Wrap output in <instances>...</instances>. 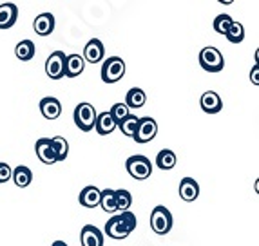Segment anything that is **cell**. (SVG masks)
Returning <instances> with one entry per match:
<instances>
[{
    "label": "cell",
    "instance_id": "d4e9b609",
    "mask_svg": "<svg viewBox=\"0 0 259 246\" xmlns=\"http://www.w3.org/2000/svg\"><path fill=\"white\" fill-rule=\"evenodd\" d=\"M51 145H53V151H55L56 161H64L69 156V143H67L65 138L55 136V138H51Z\"/></svg>",
    "mask_w": 259,
    "mask_h": 246
},
{
    "label": "cell",
    "instance_id": "8992f818",
    "mask_svg": "<svg viewBox=\"0 0 259 246\" xmlns=\"http://www.w3.org/2000/svg\"><path fill=\"white\" fill-rule=\"evenodd\" d=\"M123 74H125V62L120 57H109L102 65V80L105 83L120 82Z\"/></svg>",
    "mask_w": 259,
    "mask_h": 246
},
{
    "label": "cell",
    "instance_id": "83f0119b",
    "mask_svg": "<svg viewBox=\"0 0 259 246\" xmlns=\"http://www.w3.org/2000/svg\"><path fill=\"white\" fill-rule=\"evenodd\" d=\"M138 120H140L138 116L129 114V116H127L125 120L118 125V127H120V130H121V134H125L127 138H133L134 132H136V129H138Z\"/></svg>",
    "mask_w": 259,
    "mask_h": 246
},
{
    "label": "cell",
    "instance_id": "30bf717a",
    "mask_svg": "<svg viewBox=\"0 0 259 246\" xmlns=\"http://www.w3.org/2000/svg\"><path fill=\"white\" fill-rule=\"evenodd\" d=\"M85 69V62H83L82 55L73 53V55H65V64H64V76L67 78H76L83 73Z\"/></svg>",
    "mask_w": 259,
    "mask_h": 246
},
{
    "label": "cell",
    "instance_id": "6da1fadb",
    "mask_svg": "<svg viewBox=\"0 0 259 246\" xmlns=\"http://www.w3.org/2000/svg\"><path fill=\"white\" fill-rule=\"evenodd\" d=\"M136 225H138V221H136V216H134L133 212L131 210L121 212V214L112 216L111 219L107 221L105 233H107V237L121 241V239H125L127 235L136 228Z\"/></svg>",
    "mask_w": 259,
    "mask_h": 246
},
{
    "label": "cell",
    "instance_id": "f1b7e54d",
    "mask_svg": "<svg viewBox=\"0 0 259 246\" xmlns=\"http://www.w3.org/2000/svg\"><path fill=\"white\" fill-rule=\"evenodd\" d=\"M232 22L234 20H232V17H230V15H227V13L218 15V17L214 18V31L225 36V33H227V31H229V27L232 26Z\"/></svg>",
    "mask_w": 259,
    "mask_h": 246
},
{
    "label": "cell",
    "instance_id": "4dcf8cb0",
    "mask_svg": "<svg viewBox=\"0 0 259 246\" xmlns=\"http://www.w3.org/2000/svg\"><path fill=\"white\" fill-rule=\"evenodd\" d=\"M11 174H13V169L8 163L0 161V183H8L11 179Z\"/></svg>",
    "mask_w": 259,
    "mask_h": 246
},
{
    "label": "cell",
    "instance_id": "52a82bcc",
    "mask_svg": "<svg viewBox=\"0 0 259 246\" xmlns=\"http://www.w3.org/2000/svg\"><path fill=\"white\" fill-rule=\"evenodd\" d=\"M156 134H158V123H156V120L151 116H143L138 120V129L134 132L133 139L136 143H149L156 138Z\"/></svg>",
    "mask_w": 259,
    "mask_h": 246
},
{
    "label": "cell",
    "instance_id": "277c9868",
    "mask_svg": "<svg viewBox=\"0 0 259 246\" xmlns=\"http://www.w3.org/2000/svg\"><path fill=\"white\" fill-rule=\"evenodd\" d=\"M199 65L201 69L208 71V73H220L225 67V58L218 47H203L199 51Z\"/></svg>",
    "mask_w": 259,
    "mask_h": 246
},
{
    "label": "cell",
    "instance_id": "3957f363",
    "mask_svg": "<svg viewBox=\"0 0 259 246\" xmlns=\"http://www.w3.org/2000/svg\"><path fill=\"white\" fill-rule=\"evenodd\" d=\"M125 169L127 172H129L131 177H134V179H140V181H143V179H149L152 174V165H151V160H149L147 156H131L129 160L125 161Z\"/></svg>",
    "mask_w": 259,
    "mask_h": 246
},
{
    "label": "cell",
    "instance_id": "ac0fdd59",
    "mask_svg": "<svg viewBox=\"0 0 259 246\" xmlns=\"http://www.w3.org/2000/svg\"><path fill=\"white\" fill-rule=\"evenodd\" d=\"M100 192H102V190H100L98 186L89 185L80 192L78 201L85 208H96V207H100Z\"/></svg>",
    "mask_w": 259,
    "mask_h": 246
},
{
    "label": "cell",
    "instance_id": "e0dca14e",
    "mask_svg": "<svg viewBox=\"0 0 259 246\" xmlns=\"http://www.w3.org/2000/svg\"><path fill=\"white\" fill-rule=\"evenodd\" d=\"M33 29L38 36H49L55 31V15L53 13H42L33 22Z\"/></svg>",
    "mask_w": 259,
    "mask_h": 246
},
{
    "label": "cell",
    "instance_id": "ba28073f",
    "mask_svg": "<svg viewBox=\"0 0 259 246\" xmlns=\"http://www.w3.org/2000/svg\"><path fill=\"white\" fill-rule=\"evenodd\" d=\"M64 64H65V53L64 51H53L46 62V74L51 80H60L64 78Z\"/></svg>",
    "mask_w": 259,
    "mask_h": 246
},
{
    "label": "cell",
    "instance_id": "5bb4252c",
    "mask_svg": "<svg viewBox=\"0 0 259 246\" xmlns=\"http://www.w3.org/2000/svg\"><path fill=\"white\" fill-rule=\"evenodd\" d=\"M35 152H36V156H38V160L42 161L44 165L56 163V156H55V151H53L51 138H40V139H36Z\"/></svg>",
    "mask_w": 259,
    "mask_h": 246
},
{
    "label": "cell",
    "instance_id": "d6a6232c",
    "mask_svg": "<svg viewBox=\"0 0 259 246\" xmlns=\"http://www.w3.org/2000/svg\"><path fill=\"white\" fill-rule=\"evenodd\" d=\"M51 246H67V242H64V241H55Z\"/></svg>",
    "mask_w": 259,
    "mask_h": 246
},
{
    "label": "cell",
    "instance_id": "2e32d148",
    "mask_svg": "<svg viewBox=\"0 0 259 246\" xmlns=\"http://www.w3.org/2000/svg\"><path fill=\"white\" fill-rule=\"evenodd\" d=\"M40 113L46 120H56L60 118L62 114V104L60 100L53 98V96H48V98L40 100Z\"/></svg>",
    "mask_w": 259,
    "mask_h": 246
},
{
    "label": "cell",
    "instance_id": "4fadbf2b",
    "mask_svg": "<svg viewBox=\"0 0 259 246\" xmlns=\"http://www.w3.org/2000/svg\"><path fill=\"white\" fill-rule=\"evenodd\" d=\"M18 20V8L13 2H4L0 4V29H9L13 27Z\"/></svg>",
    "mask_w": 259,
    "mask_h": 246
},
{
    "label": "cell",
    "instance_id": "7c38bea8",
    "mask_svg": "<svg viewBox=\"0 0 259 246\" xmlns=\"http://www.w3.org/2000/svg\"><path fill=\"white\" fill-rule=\"evenodd\" d=\"M199 105L203 109V113L207 114H218L223 109V100L216 91H207L199 98Z\"/></svg>",
    "mask_w": 259,
    "mask_h": 246
},
{
    "label": "cell",
    "instance_id": "ffe728a7",
    "mask_svg": "<svg viewBox=\"0 0 259 246\" xmlns=\"http://www.w3.org/2000/svg\"><path fill=\"white\" fill-rule=\"evenodd\" d=\"M145 102H147V94H145V91L143 89H140V87H133V89H129L125 94V105L131 109H142L143 105H145Z\"/></svg>",
    "mask_w": 259,
    "mask_h": 246
},
{
    "label": "cell",
    "instance_id": "4316f807",
    "mask_svg": "<svg viewBox=\"0 0 259 246\" xmlns=\"http://www.w3.org/2000/svg\"><path fill=\"white\" fill-rule=\"evenodd\" d=\"M225 36H227V40H229L230 43L243 42V38H245V27H243V24H239V22H232V26L225 33Z\"/></svg>",
    "mask_w": 259,
    "mask_h": 246
},
{
    "label": "cell",
    "instance_id": "1f68e13d",
    "mask_svg": "<svg viewBox=\"0 0 259 246\" xmlns=\"http://www.w3.org/2000/svg\"><path fill=\"white\" fill-rule=\"evenodd\" d=\"M250 82L254 83V85H259V67L257 65H254L250 71Z\"/></svg>",
    "mask_w": 259,
    "mask_h": 246
},
{
    "label": "cell",
    "instance_id": "7a4b0ae2",
    "mask_svg": "<svg viewBox=\"0 0 259 246\" xmlns=\"http://www.w3.org/2000/svg\"><path fill=\"white\" fill-rule=\"evenodd\" d=\"M96 116H98L96 109L87 102H82L74 107V125L83 132H91L95 129Z\"/></svg>",
    "mask_w": 259,
    "mask_h": 246
},
{
    "label": "cell",
    "instance_id": "8fae6325",
    "mask_svg": "<svg viewBox=\"0 0 259 246\" xmlns=\"http://www.w3.org/2000/svg\"><path fill=\"white\" fill-rule=\"evenodd\" d=\"M178 194L183 201L187 203H192L199 198V185L194 177H183L180 181V188H178Z\"/></svg>",
    "mask_w": 259,
    "mask_h": 246
},
{
    "label": "cell",
    "instance_id": "5b68a950",
    "mask_svg": "<svg viewBox=\"0 0 259 246\" xmlns=\"http://www.w3.org/2000/svg\"><path fill=\"white\" fill-rule=\"evenodd\" d=\"M151 228L158 235H165L172 230V214L167 207L158 205L154 210L151 212Z\"/></svg>",
    "mask_w": 259,
    "mask_h": 246
},
{
    "label": "cell",
    "instance_id": "d6986e66",
    "mask_svg": "<svg viewBox=\"0 0 259 246\" xmlns=\"http://www.w3.org/2000/svg\"><path fill=\"white\" fill-rule=\"evenodd\" d=\"M116 121L112 120L111 113L109 111H105V113H100L98 116H96V123H95V129L96 132L100 134V136H107V134L114 132V129H116Z\"/></svg>",
    "mask_w": 259,
    "mask_h": 246
},
{
    "label": "cell",
    "instance_id": "f546056e",
    "mask_svg": "<svg viewBox=\"0 0 259 246\" xmlns=\"http://www.w3.org/2000/svg\"><path fill=\"white\" fill-rule=\"evenodd\" d=\"M109 113H111L112 120L116 121V125H120L121 121L125 120V118L131 114V111H129V107H127L125 104H114L111 109H109Z\"/></svg>",
    "mask_w": 259,
    "mask_h": 246
},
{
    "label": "cell",
    "instance_id": "484cf974",
    "mask_svg": "<svg viewBox=\"0 0 259 246\" xmlns=\"http://www.w3.org/2000/svg\"><path fill=\"white\" fill-rule=\"evenodd\" d=\"M114 195H116V210L118 212H127L133 205V195H131L129 190L125 188H118L114 190Z\"/></svg>",
    "mask_w": 259,
    "mask_h": 246
},
{
    "label": "cell",
    "instance_id": "603a6c76",
    "mask_svg": "<svg viewBox=\"0 0 259 246\" xmlns=\"http://www.w3.org/2000/svg\"><path fill=\"white\" fill-rule=\"evenodd\" d=\"M176 163H178V158L174 154V151H170V149H163V151H160L158 156H156V167H160L161 170L174 169Z\"/></svg>",
    "mask_w": 259,
    "mask_h": 246
},
{
    "label": "cell",
    "instance_id": "44dd1931",
    "mask_svg": "<svg viewBox=\"0 0 259 246\" xmlns=\"http://www.w3.org/2000/svg\"><path fill=\"white\" fill-rule=\"evenodd\" d=\"M11 179H13L18 188H26L33 181V172H31V169L26 167V165H18L17 169L13 170V174H11Z\"/></svg>",
    "mask_w": 259,
    "mask_h": 246
},
{
    "label": "cell",
    "instance_id": "cb8c5ba5",
    "mask_svg": "<svg viewBox=\"0 0 259 246\" xmlns=\"http://www.w3.org/2000/svg\"><path fill=\"white\" fill-rule=\"evenodd\" d=\"M100 207L102 210L107 212V214H116V195H114V190L105 188L100 192Z\"/></svg>",
    "mask_w": 259,
    "mask_h": 246
},
{
    "label": "cell",
    "instance_id": "9a60e30c",
    "mask_svg": "<svg viewBox=\"0 0 259 246\" xmlns=\"http://www.w3.org/2000/svg\"><path fill=\"white\" fill-rule=\"evenodd\" d=\"M80 242L82 246H104V233L95 225H85L80 233Z\"/></svg>",
    "mask_w": 259,
    "mask_h": 246
},
{
    "label": "cell",
    "instance_id": "9c48e42d",
    "mask_svg": "<svg viewBox=\"0 0 259 246\" xmlns=\"http://www.w3.org/2000/svg\"><path fill=\"white\" fill-rule=\"evenodd\" d=\"M83 62H89V64H100V62L105 58V47L104 43L100 42L98 38H93L85 43L83 47Z\"/></svg>",
    "mask_w": 259,
    "mask_h": 246
},
{
    "label": "cell",
    "instance_id": "7402d4cb",
    "mask_svg": "<svg viewBox=\"0 0 259 246\" xmlns=\"http://www.w3.org/2000/svg\"><path fill=\"white\" fill-rule=\"evenodd\" d=\"M35 53L36 47L35 43H33V40H20L17 43V47H15V55H17V58L20 62H29L31 58L35 57Z\"/></svg>",
    "mask_w": 259,
    "mask_h": 246
}]
</instances>
